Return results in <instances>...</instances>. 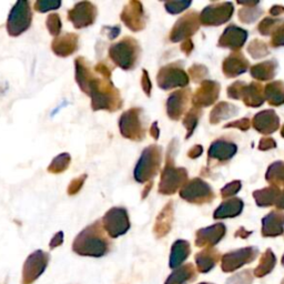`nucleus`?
Instances as JSON below:
<instances>
[{
    "label": "nucleus",
    "instance_id": "obj_33",
    "mask_svg": "<svg viewBox=\"0 0 284 284\" xmlns=\"http://www.w3.org/2000/svg\"><path fill=\"white\" fill-rule=\"evenodd\" d=\"M102 32H104L105 35L110 39V40H113V39H116L119 36V33L121 32V28L119 26H113V27L105 26Z\"/></svg>",
    "mask_w": 284,
    "mask_h": 284
},
{
    "label": "nucleus",
    "instance_id": "obj_36",
    "mask_svg": "<svg viewBox=\"0 0 284 284\" xmlns=\"http://www.w3.org/2000/svg\"><path fill=\"white\" fill-rule=\"evenodd\" d=\"M152 185H153V182L152 181H150V182H148L147 183V185L145 186V189L142 190V192H141V200H145V199L149 196V192H150V190L152 189Z\"/></svg>",
    "mask_w": 284,
    "mask_h": 284
},
{
    "label": "nucleus",
    "instance_id": "obj_13",
    "mask_svg": "<svg viewBox=\"0 0 284 284\" xmlns=\"http://www.w3.org/2000/svg\"><path fill=\"white\" fill-rule=\"evenodd\" d=\"M158 86L162 90H170L178 87H184L188 84L189 79L186 73L177 64H171L162 67L157 76Z\"/></svg>",
    "mask_w": 284,
    "mask_h": 284
},
{
    "label": "nucleus",
    "instance_id": "obj_16",
    "mask_svg": "<svg viewBox=\"0 0 284 284\" xmlns=\"http://www.w3.org/2000/svg\"><path fill=\"white\" fill-rule=\"evenodd\" d=\"M189 91L188 90H178L170 94L167 101V113L172 120H179L183 115L185 107L188 105Z\"/></svg>",
    "mask_w": 284,
    "mask_h": 284
},
{
    "label": "nucleus",
    "instance_id": "obj_21",
    "mask_svg": "<svg viewBox=\"0 0 284 284\" xmlns=\"http://www.w3.org/2000/svg\"><path fill=\"white\" fill-rule=\"evenodd\" d=\"M197 276L195 265L191 263L183 264L180 268L173 270L164 284H190L197 279Z\"/></svg>",
    "mask_w": 284,
    "mask_h": 284
},
{
    "label": "nucleus",
    "instance_id": "obj_31",
    "mask_svg": "<svg viewBox=\"0 0 284 284\" xmlns=\"http://www.w3.org/2000/svg\"><path fill=\"white\" fill-rule=\"evenodd\" d=\"M93 70L97 73L104 78L107 79H111V75H112V68L109 67V65L107 64L106 61H100L93 67Z\"/></svg>",
    "mask_w": 284,
    "mask_h": 284
},
{
    "label": "nucleus",
    "instance_id": "obj_2",
    "mask_svg": "<svg viewBox=\"0 0 284 284\" xmlns=\"http://www.w3.org/2000/svg\"><path fill=\"white\" fill-rule=\"evenodd\" d=\"M111 241L101 220L86 226L72 242V251L81 257L102 258L110 252Z\"/></svg>",
    "mask_w": 284,
    "mask_h": 284
},
{
    "label": "nucleus",
    "instance_id": "obj_30",
    "mask_svg": "<svg viewBox=\"0 0 284 284\" xmlns=\"http://www.w3.org/2000/svg\"><path fill=\"white\" fill-rule=\"evenodd\" d=\"M191 3L189 2H169L164 4V7L169 14L177 15L180 14L181 11H183L190 6Z\"/></svg>",
    "mask_w": 284,
    "mask_h": 284
},
{
    "label": "nucleus",
    "instance_id": "obj_15",
    "mask_svg": "<svg viewBox=\"0 0 284 284\" xmlns=\"http://www.w3.org/2000/svg\"><path fill=\"white\" fill-rule=\"evenodd\" d=\"M195 14H186L182 18H180L173 26L170 32V40L172 42L181 41L182 39L190 37L197 30Z\"/></svg>",
    "mask_w": 284,
    "mask_h": 284
},
{
    "label": "nucleus",
    "instance_id": "obj_25",
    "mask_svg": "<svg viewBox=\"0 0 284 284\" xmlns=\"http://www.w3.org/2000/svg\"><path fill=\"white\" fill-rule=\"evenodd\" d=\"M71 163V156L69 153L64 152L60 153L53 159V161L48 166L47 171L51 174H60L64 173L66 170L69 169Z\"/></svg>",
    "mask_w": 284,
    "mask_h": 284
},
{
    "label": "nucleus",
    "instance_id": "obj_32",
    "mask_svg": "<svg viewBox=\"0 0 284 284\" xmlns=\"http://www.w3.org/2000/svg\"><path fill=\"white\" fill-rule=\"evenodd\" d=\"M141 88L144 90L147 97H151V90H152V83L149 77V72L146 69H142V76H141Z\"/></svg>",
    "mask_w": 284,
    "mask_h": 284
},
{
    "label": "nucleus",
    "instance_id": "obj_19",
    "mask_svg": "<svg viewBox=\"0 0 284 284\" xmlns=\"http://www.w3.org/2000/svg\"><path fill=\"white\" fill-rule=\"evenodd\" d=\"M191 253V248L188 241L177 240L171 247V253H170L169 266L172 270L180 268L184 261L189 258Z\"/></svg>",
    "mask_w": 284,
    "mask_h": 284
},
{
    "label": "nucleus",
    "instance_id": "obj_22",
    "mask_svg": "<svg viewBox=\"0 0 284 284\" xmlns=\"http://www.w3.org/2000/svg\"><path fill=\"white\" fill-rule=\"evenodd\" d=\"M207 195V186L201 181L193 180L190 183L184 185L180 191V197L186 201L197 202L206 197Z\"/></svg>",
    "mask_w": 284,
    "mask_h": 284
},
{
    "label": "nucleus",
    "instance_id": "obj_27",
    "mask_svg": "<svg viewBox=\"0 0 284 284\" xmlns=\"http://www.w3.org/2000/svg\"><path fill=\"white\" fill-rule=\"evenodd\" d=\"M60 6V0H37L35 5H33V9H35L37 13L46 14L51 10L59 9Z\"/></svg>",
    "mask_w": 284,
    "mask_h": 284
},
{
    "label": "nucleus",
    "instance_id": "obj_29",
    "mask_svg": "<svg viewBox=\"0 0 284 284\" xmlns=\"http://www.w3.org/2000/svg\"><path fill=\"white\" fill-rule=\"evenodd\" d=\"M87 178H88V174L84 173V174L79 175L78 178L72 179V180L70 181L69 185H68V188H67L68 196L73 197V196L78 195V193L80 192V190L82 189V186H83L84 182H86Z\"/></svg>",
    "mask_w": 284,
    "mask_h": 284
},
{
    "label": "nucleus",
    "instance_id": "obj_23",
    "mask_svg": "<svg viewBox=\"0 0 284 284\" xmlns=\"http://www.w3.org/2000/svg\"><path fill=\"white\" fill-rule=\"evenodd\" d=\"M284 218L279 214H270L268 218L263 221V231L264 236H277L283 233Z\"/></svg>",
    "mask_w": 284,
    "mask_h": 284
},
{
    "label": "nucleus",
    "instance_id": "obj_24",
    "mask_svg": "<svg viewBox=\"0 0 284 284\" xmlns=\"http://www.w3.org/2000/svg\"><path fill=\"white\" fill-rule=\"evenodd\" d=\"M275 264H276V258L274 253L272 252V250L270 249L266 250L260 259V263L253 271L254 276L264 277L265 275L270 274L271 272L273 271Z\"/></svg>",
    "mask_w": 284,
    "mask_h": 284
},
{
    "label": "nucleus",
    "instance_id": "obj_4",
    "mask_svg": "<svg viewBox=\"0 0 284 284\" xmlns=\"http://www.w3.org/2000/svg\"><path fill=\"white\" fill-rule=\"evenodd\" d=\"M162 162V148L151 145L145 148L133 170L134 180L138 183L150 182L160 171Z\"/></svg>",
    "mask_w": 284,
    "mask_h": 284
},
{
    "label": "nucleus",
    "instance_id": "obj_14",
    "mask_svg": "<svg viewBox=\"0 0 284 284\" xmlns=\"http://www.w3.org/2000/svg\"><path fill=\"white\" fill-rule=\"evenodd\" d=\"M79 48V35L73 32H66L62 35L54 38L51 42V50L53 53L61 57V58H67L76 53Z\"/></svg>",
    "mask_w": 284,
    "mask_h": 284
},
{
    "label": "nucleus",
    "instance_id": "obj_38",
    "mask_svg": "<svg viewBox=\"0 0 284 284\" xmlns=\"http://www.w3.org/2000/svg\"><path fill=\"white\" fill-rule=\"evenodd\" d=\"M282 265L284 266V255H283V258H282Z\"/></svg>",
    "mask_w": 284,
    "mask_h": 284
},
{
    "label": "nucleus",
    "instance_id": "obj_28",
    "mask_svg": "<svg viewBox=\"0 0 284 284\" xmlns=\"http://www.w3.org/2000/svg\"><path fill=\"white\" fill-rule=\"evenodd\" d=\"M253 274L251 270H244L239 273L232 275L226 280L225 284H252Z\"/></svg>",
    "mask_w": 284,
    "mask_h": 284
},
{
    "label": "nucleus",
    "instance_id": "obj_35",
    "mask_svg": "<svg viewBox=\"0 0 284 284\" xmlns=\"http://www.w3.org/2000/svg\"><path fill=\"white\" fill-rule=\"evenodd\" d=\"M150 134H151V137L155 139V140H158L159 139V135H160V130H159V127H158V122H153L151 124V127H150Z\"/></svg>",
    "mask_w": 284,
    "mask_h": 284
},
{
    "label": "nucleus",
    "instance_id": "obj_18",
    "mask_svg": "<svg viewBox=\"0 0 284 284\" xmlns=\"http://www.w3.org/2000/svg\"><path fill=\"white\" fill-rule=\"evenodd\" d=\"M173 220V209H172V202H169L166 207H164L161 212L156 219L155 226H153V233H155L157 239H161L166 236L170 230H171Z\"/></svg>",
    "mask_w": 284,
    "mask_h": 284
},
{
    "label": "nucleus",
    "instance_id": "obj_1",
    "mask_svg": "<svg viewBox=\"0 0 284 284\" xmlns=\"http://www.w3.org/2000/svg\"><path fill=\"white\" fill-rule=\"evenodd\" d=\"M75 79L81 91L91 99L92 111L116 112L123 106L121 93L111 79L97 75L84 57L75 60Z\"/></svg>",
    "mask_w": 284,
    "mask_h": 284
},
{
    "label": "nucleus",
    "instance_id": "obj_9",
    "mask_svg": "<svg viewBox=\"0 0 284 284\" xmlns=\"http://www.w3.org/2000/svg\"><path fill=\"white\" fill-rule=\"evenodd\" d=\"M97 17H98V8L90 2L77 3L71 9L68 10L67 18L76 29H83L92 26Z\"/></svg>",
    "mask_w": 284,
    "mask_h": 284
},
{
    "label": "nucleus",
    "instance_id": "obj_7",
    "mask_svg": "<svg viewBox=\"0 0 284 284\" xmlns=\"http://www.w3.org/2000/svg\"><path fill=\"white\" fill-rule=\"evenodd\" d=\"M101 221L108 236L112 239L124 235L131 228L129 213L127 209L122 207H113L109 209Z\"/></svg>",
    "mask_w": 284,
    "mask_h": 284
},
{
    "label": "nucleus",
    "instance_id": "obj_6",
    "mask_svg": "<svg viewBox=\"0 0 284 284\" xmlns=\"http://www.w3.org/2000/svg\"><path fill=\"white\" fill-rule=\"evenodd\" d=\"M32 24L31 5L27 0L17 2L11 8L6 24L8 35L10 37H19L27 30H29Z\"/></svg>",
    "mask_w": 284,
    "mask_h": 284
},
{
    "label": "nucleus",
    "instance_id": "obj_11",
    "mask_svg": "<svg viewBox=\"0 0 284 284\" xmlns=\"http://www.w3.org/2000/svg\"><path fill=\"white\" fill-rule=\"evenodd\" d=\"M120 19L124 26L132 32L142 31L147 25L144 5L138 0H130L129 3L123 6Z\"/></svg>",
    "mask_w": 284,
    "mask_h": 284
},
{
    "label": "nucleus",
    "instance_id": "obj_8",
    "mask_svg": "<svg viewBox=\"0 0 284 284\" xmlns=\"http://www.w3.org/2000/svg\"><path fill=\"white\" fill-rule=\"evenodd\" d=\"M186 180V171L183 168H174L171 159L167 157V163L161 173L160 182H159L158 191L160 195L170 196L183 184Z\"/></svg>",
    "mask_w": 284,
    "mask_h": 284
},
{
    "label": "nucleus",
    "instance_id": "obj_17",
    "mask_svg": "<svg viewBox=\"0 0 284 284\" xmlns=\"http://www.w3.org/2000/svg\"><path fill=\"white\" fill-rule=\"evenodd\" d=\"M225 228L222 224L199 230L196 239L197 247H213L224 236Z\"/></svg>",
    "mask_w": 284,
    "mask_h": 284
},
{
    "label": "nucleus",
    "instance_id": "obj_26",
    "mask_svg": "<svg viewBox=\"0 0 284 284\" xmlns=\"http://www.w3.org/2000/svg\"><path fill=\"white\" fill-rule=\"evenodd\" d=\"M46 27L47 30L53 37H58L61 33L62 29V22L60 19V16L58 14H50L46 19Z\"/></svg>",
    "mask_w": 284,
    "mask_h": 284
},
{
    "label": "nucleus",
    "instance_id": "obj_10",
    "mask_svg": "<svg viewBox=\"0 0 284 284\" xmlns=\"http://www.w3.org/2000/svg\"><path fill=\"white\" fill-rule=\"evenodd\" d=\"M50 260L49 253L37 250L27 258L22 268L21 284H32L46 271Z\"/></svg>",
    "mask_w": 284,
    "mask_h": 284
},
{
    "label": "nucleus",
    "instance_id": "obj_20",
    "mask_svg": "<svg viewBox=\"0 0 284 284\" xmlns=\"http://www.w3.org/2000/svg\"><path fill=\"white\" fill-rule=\"evenodd\" d=\"M220 259V254L213 249H204L202 251L196 254V264L197 270L200 273H208L211 271Z\"/></svg>",
    "mask_w": 284,
    "mask_h": 284
},
{
    "label": "nucleus",
    "instance_id": "obj_37",
    "mask_svg": "<svg viewBox=\"0 0 284 284\" xmlns=\"http://www.w3.org/2000/svg\"><path fill=\"white\" fill-rule=\"evenodd\" d=\"M199 284H213V283H208V282H202V283H199Z\"/></svg>",
    "mask_w": 284,
    "mask_h": 284
},
{
    "label": "nucleus",
    "instance_id": "obj_3",
    "mask_svg": "<svg viewBox=\"0 0 284 284\" xmlns=\"http://www.w3.org/2000/svg\"><path fill=\"white\" fill-rule=\"evenodd\" d=\"M108 56L116 67L124 71H131L139 64L141 56L140 43L133 37H123L120 41L111 44L108 49Z\"/></svg>",
    "mask_w": 284,
    "mask_h": 284
},
{
    "label": "nucleus",
    "instance_id": "obj_5",
    "mask_svg": "<svg viewBox=\"0 0 284 284\" xmlns=\"http://www.w3.org/2000/svg\"><path fill=\"white\" fill-rule=\"evenodd\" d=\"M144 109L133 107L124 111L119 119V130L124 139L141 142L146 138L147 128L142 120Z\"/></svg>",
    "mask_w": 284,
    "mask_h": 284
},
{
    "label": "nucleus",
    "instance_id": "obj_34",
    "mask_svg": "<svg viewBox=\"0 0 284 284\" xmlns=\"http://www.w3.org/2000/svg\"><path fill=\"white\" fill-rule=\"evenodd\" d=\"M62 243H64V232L59 231V232H57V233L53 236V239L50 240L49 248H50V250H54L56 248L60 247Z\"/></svg>",
    "mask_w": 284,
    "mask_h": 284
},
{
    "label": "nucleus",
    "instance_id": "obj_12",
    "mask_svg": "<svg viewBox=\"0 0 284 284\" xmlns=\"http://www.w3.org/2000/svg\"><path fill=\"white\" fill-rule=\"evenodd\" d=\"M258 249L250 247V248H243L235 250L224 254L222 259H221V269L225 273H230V272H234L238 269L242 268L243 265L252 263L258 257Z\"/></svg>",
    "mask_w": 284,
    "mask_h": 284
}]
</instances>
